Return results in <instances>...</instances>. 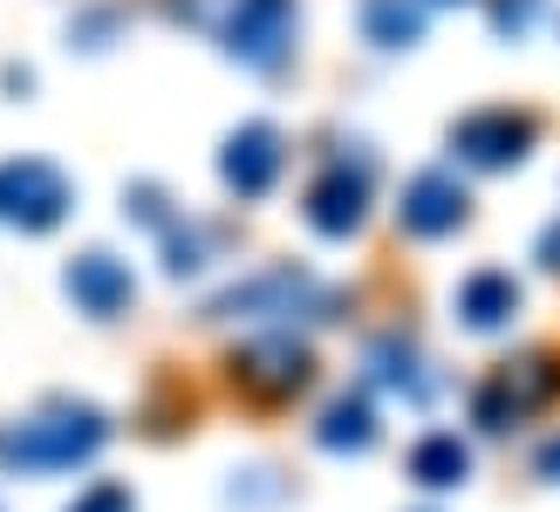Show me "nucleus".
I'll list each match as a JSON object with an SVG mask.
<instances>
[{
  "label": "nucleus",
  "mask_w": 560,
  "mask_h": 512,
  "mask_svg": "<svg viewBox=\"0 0 560 512\" xmlns=\"http://www.w3.org/2000/svg\"><path fill=\"white\" fill-rule=\"evenodd\" d=\"M178 14L254 69H273L294 48V0H178Z\"/></svg>",
  "instance_id": "f257e3e1"
},
{
  "label": "nucleus",
  "mask_w": 560,
  "mask_h": 512,
  "mask_svg": "<svg viewBox=\"0 0 560 512\" xmlns=\"http://www.w3.org/2000/svg\"><path fill=\"white\" fill-rule=\"evenodd\" d=\"M103 444V417L96 410H55V417H35L21 423L14 438H0V458L8 465H27V472H55V465H75Z\"/></svg>",
  "instance_id": "f03ea898"
},
{
  "label": "nucleus",
  "mask_w": 560,
  "mask_h": 512,
  "mask_svg": "<svg viewBox=\"0 0 560 512\" xmlns=\"http://www.w3.org/2000/svg\"><path fill=\"white\" fill-rule=\"evenodd\" d=\"M69 212V178L42 158H14L0 164V219L21 225V233H48Z\"/></svg>",
  "instance_id": "7ed1b4c3"
},
{
  "label": "nucleus",
  "mask_w": 560,
  "mask_h": 512,
  "mask_svg": "<svg viewBox=\"0 0 560 512\" xmlns=\"http://www.w3.org/2000/svg\"><path fill=\"white\" fill-rule=\"evenodd\" d=\"M452 151L479 171H506L534 151V117H520V109H471L452 130Z\"/></svg>",
  "instance_id": "20e7f679"
},
{
  "label": "nucleus",
  "mask_w": 560,
  "mask_h": 512,
  "mask_svg": "<svg viewBox=\"0 0 560 512\" xmlns=\"http://www.w3.org/2000/svg\"><path fill=\"white\" fill-rule=\"evenodd\" d=\"M465 212H471V198H465V185L452 178V171H417V178L404 185V206H397L404 233H417V240H444V233H458Z\"/></svg>",
  "instance_id": "39448f33"
},
{
  "label": "nucleus",
  "mask_w": 560,
  "mask_h": 512,
  "mask_svg": "<svg viewBox=\"0 0 560 512\" xmlns=\"http://www.w3.org/2000/svg\"><path fill=\"white\" fill-rule=\"evenodd\" d=\"M322 301V288L307 274H294V267H273V274H260V280H246V288H233L226 301L212 307V315H246V322H280V315H301V307H315Z\"/></svg>",
  "instance_id": "423d86ee"
},
{
  "label": "nucleus",
  "mask_w": 560,
  "mask_h": 512,
  "mask_svg": "<svg viewBox=\"0 0 560 512\" xmlns=\"http://www.w3.org/2000/svg\"><path fill=\"white\" fill-rule=\"evenodd\" d=\"M280 164H288V151H280V130L273 124H240L226 137V158H219V171H226V185L240 198H267Z\"/></svg>",
  "instance_id": "0eeeda50"
},
{
  "label": "nucleus",
  "mask_w": 560,
  "mask_h": 512,
  "mask_svg": "<svg viewBox=\"0 0 560 512\" xmlns=\"http://www.w3.org/2000/svg\"><path fill=\"white\" fill-rule=\"evenodd\" d=\"M362 212H370V178L362 171H349V164H328L315 185H307V225L315 233H328V240H349L355 225H362Z\"/></svg>",
  "instance_id": "6e6552de"
},
{
  "label": "nucleus",
  "mask_w": 560,
  "mask_h": 512,
  "mask_svg": "<svg viewBox=\"0 0 560 512\" xmlns=\"http://www.w3.org/2000/svg\"><path fill=\"white\" fill-rule=\"evenodd\" d=\"M233 376L254 396H294L307 383V356L294 349V341H254V349H240Z\"/></svg>",
  "instance_id": "1a4fd4ad"
},
{
  "label": "nucleus",
  "mask_w": 560,
  "mask_h": 512,
  "mask_svg": "<svg viewBox=\"0 0 560 512\" xmlns=\"http://www.w3.org/2000/svg\"><path fill=\"white\" fill-rule=\"evenodd\" d=\"M458 315H465V328H506L520 315V280L499 267H479L458 288Z\"/></svg>",
  "instance_id": "9d476101"
},
{
  "label": "nucleus",
  "mask_w": 560,
  "mask_h": 512,
  "mask_svg": "<svg viewBox=\"0 0 560 512\" xmlns=\"http://www.w3.org/2000/svg\"><path fill=\"white\" fill-rule=\"evenodd\" d=\"M69 294L90 307V315H117V307L130 301V274L109 260V253H82V260L69 267Z\"/></svg>",
  "instance_id": "9b49d317"
},
{
  "label": "nucleus",
  "mask_w": 560,
  "mask_h": 512,
  "mask_svg": "<svg viewBox=\"0 0 560 512\" xmlns=\"http://www.w3.org/2000/svg\"><path fill=\"white\" fill-rule=\"evenodd\" d=\"M465 472H471V451H465L452 431H431L424 444L410 451V478H417V486H431V492L465 486Z\"/></svg>",
  "instance_id": "f8f14e48"
},
{
  "label": "nucleus",
  "mask_w": 560,
  "mask_h": 512,
  "mask_svg": "<svg viewBox=\"0 0 560 512\" xmlns=\"http://www.w3.org/2000/svg\"><path fill=\"white\" fill-rule=\"evenodd\" d=\"M362 35L376 48H417L424 42V8L417 0H362Z\"/></svg>",
  "instance_id": "ddd939ff"
},
{
  "label": "nucleus",
  "mask_w": 560,
  "mask_h": 512,
  "mask_svg": "<svg viewBox=\"0 0 560 512\" xmlns=\"http://www.w3.org/2000/svg\"><path fill=\"white\" fill-rule=\"evenodd\" d=\"M322 444L328 451H362V444H376V417H370V404H335L328 410V423H322Z\"/></svg>",
  "instance_id": "4468645a"
},
{
  "label": "nucleus",
  "mask_w": 560,
  "mask_h": 512,
  "mask_svg": "<svg viewBox=\"0 0 560 512\" xmlns=\"http://www.w3.org/2000/svg\"><path fill=\"white\" fill-rule=\"evenodd\" d=\"M534 8H540V0H499V8H492V27H499V35H520V27L534 21Z\"/></svg>",
  "instance_id": "2eb2a0df"
},
{
  "label": "nucleus",
  "mask_w": 560,
  "mask_h": 512,
  "mask_svg": "<svg viewBox=\"0 0 560 512\" xmlns=\"http://www.w3.org/2000/svg\"><path fill=\"white\" fill-rule=\"evenodd\" d=\"M75 512H130V492H124V486H96Z\"/></svg>",
  "instance_id": "dca6fc26"
},
{
  "label": "nucleus",
  "mask_w": 560,
  "mask_h": 512,
  "mask_svg": "<svg viewBox=\"0 0 560 512\" xmlns=\"http://www.w3.org/2000/svg\"><path fill=\"white\" fill-rule=\"evenodd\" d=\"M540 478H553V486H560V438L540 451Z\"/></svg>",
  "instance_id": "f3484780"
}]
</instances>
